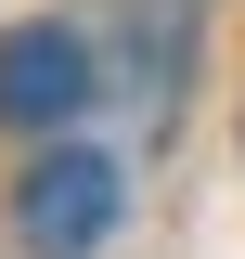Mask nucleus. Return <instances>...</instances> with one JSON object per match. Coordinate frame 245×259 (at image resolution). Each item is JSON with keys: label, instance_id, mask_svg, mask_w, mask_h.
Returning a JSON list of instances; mask_svg holds the SVG:
<instances>
[{"label": "nucleus", "instance_id": "1", "mask_svg": "<svg viewBox=\"0 0 245 259\" xmlns=\"http://www.w3.org/2000/svg\"><path fill=\"white\" fill-rule=\"evenodd\" d=\"M116 207H129L116 156H91V143H52V156L13 182V246H26V259H91L103 233H116Z\"/></svg>", "mask_w": 245, "mask_h": 259}, {"label": "nucleus", "instance_id": "2", "mask_svg": "<svg viewBox=\"0 0 245 259\" xmlns=\"http://www.w3.org/2000/svg\"><path fill=\"white\" fill-rule=\"evenodd\" d=\"M91 78H103V65H91L78 26H52V13L13 26V39H0V130H78Z\"/></svg>", "mask_w": 245, "mask_h": 259}, {"label": "nucleus", "instance_id": "3", "mask_svg": "<svg viewBox=\"0 0 245 259\" xmlns=\"http://www.w3.org/2000/svg\"><path fill=\"white\" fill-rule=\"evenodd\" d=\"M181 65H194V13L181 0H129V104H142V117H168Z\"/></svg>", "mask_w": 245, "mask_h": 259}]
</instances>
